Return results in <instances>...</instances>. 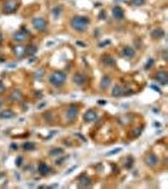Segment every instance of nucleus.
Returning a JSON list of instances; mask_svg holds the SVG:
<instances>
[{
  "instance_id": "obj_30",
  "label": "nucleus",
  "mask_w": 168,
  "mask_h": 189,
  "mask_svg": "<svg viewBox=\"0 0 168 189\" xmlns=\"http://www.w3.org/2000/svg\"><path fill=\"white\" fill-rule=\"evenodd\" d=\"M5 87L2 81H0V94H3L5 91Z\"/></svg>"
},
{
  "instance_id": "obj_26",
  "label": "nucleus",
  "mask_w": 168,
  "mask_h": 189,
  "mask_svg": "<svg viewBox=\"0 0 168 189\" xmlns=\"http://www.w3.org/2000/svg\"><path fill=\"white\" fill-rule=\"evenodd\" d=\"M22 162H23V158L22 156H18L15 160V164L16 165V167H20L22 165Z\"/></svg>"
},
{
  "instance_id": "obj_29",
  "label": "nucleus",
  "mask_w": 168,
  "mask_h": 189,
  "mask_svg": "<svg viewBox=\"0 0 168 189\" xmlns=\"http://www.w3.org/2000/svg\"><path fill=\"white\" fill-rule=\"evenodd\" d=\"M141 132H142V129H139V128H137L136 129L134 130V131H133L134 135L135 137H137V136H139Z\"/></svg>"
},
{
  "instance_id": "obj_18",
  "label": "nucleus",
  "mask_w": 168,
  "mask_h": 189,
  "mask_svg": "<svg viewBox=\"0 0 168 189\" xmlns=\"http://www.w3.org/2000/svg\"><path fill=\"white\" fill-rule=\"evenodd\" d=\"M91 184V180L88 176H83L80 178L79 184L82 187H88Z\"/></svg>"
},
{
  "instance_id": "obj_2",
  "label": "nucleus",
  "mask_w": 168,
  "mask_h": 189,
  "mask_svg": "<svg viewBox=\"0 0 168 189\" xmlns=\"http://www.w3.org/2000/svg\"><path fill=\"white\" fill-rule=\"evenodd\" d=\"M66 80V75L61 71L54 72L49 78V81L55 87H59L63 84Z\"/></svg>"
},
{
  "instance_id": "obj_21",
  "label": "nucleus",
  "mask_w": 168,
  "mask_h": 189,
  "mask_svg": "<svg viewBox=\"0 0 168 189\" xmlns=\"http://www.w3.org/2000/svg\"><path fill=\"white\" fill-rule=\"evenodd\" d=\"M15 53L17 57H22L25 54V48L22 46H18L15 47Z\"/></svg>"
},
{
  "instance_id": "obj_19",
  "label": "nucleus",
  "mask_w": 168,
  "mask_h": 189,
  "mask_svg": "<svg viewBox=\"0 0 168 189\" xmlns=\"http://www.w3.org/2000/svg\"><path fill=\"white\" fill-rule=\"evenodd\" d=\"M37 47L33 45H30L25 49V54L28 55V56H33V55H34L37 52Z\"/></svg>"
},
{
  "instance_id": "obj_38",
  "label": "nucleus",
  "mask_w": 168,
  "mask_h": 189,
  "mask_svg": "<svg viewBox=\"0 0 168 189\" xmlns=\"http://www.w3.org/2000/svg\"><path fill=\"white\" fill-rule=\"evenodd\" d=\"M76 168V166H74L73 168H71V170H69V171H68V172H67V173H71V172L72 171H73V170H74V169H75Z\"/></svg>"
},
{
  "instance_id": "obj_35",
  "label": "nucleus",
  "mask_w": 168,
  "mask_h": 189,
  "mask_svg": "<svg viewBox=\"0 0 168 189\" xmlns=\"http://www.w3.org/2000/svg\"><path fill=\"white\" fill-rule=\"evenodd\" d=\"M11 148H12L13 150H16L18 149V146H17V145L16 144H14V143L11 144Z\"/></svg>"
},
{
  "instance_id": "obj_28",
  "label": "nucleus",
  "mask_w": 168,
  "mask_h": 189,
  "mask_svg": "<svg viewBox=\"0 0 168 189\" xmlns=\"http://www.w3.org/2000/svg\"><path fill=\"white\" fill-rule=\"evenodd\" d=\"M132 1L136 6H141L144 4V0H132Z\"/></svg>"
},
{
  "instance_id": "obj_27",
  "label": "nucleus",
  "mask_w": 168,
  "mask_h": 189,
  "mask_svg": "<svg viewBox=\"0 0 168 189\" xmlns=\"http://www.w3.org/2000/svg\"><path fill=\"white\" fill-rule=\"evenodd\" d=\"M154 59H149V60L148 61V62H147V64H146V69H149V68H151V67L152 66V65L154 64Z\"/></svg>"
},
{
  "instance_id": "obj_1",
  "label": "nucleus",
  "mask_w": 168,
  "mask_h": 189,
  "mask_svg": "<svg viewBox=\"0 0 168 189\" xmlns=\"http://www.w3.org/2000/svg\"><path fill=\"white\" fill-rule=\"evenodd\" d=\"M89 20L85 16H76L71 20V25L74 29L79 32H84L88 28Z\"/></svg>"
},
{
  "instance_id": "obj_31",
  "label": "nucleus",
  "mask_w": 168,
  "mask_h": 189,
  "mask_svg": "<svg viewBox=\"0 0 168 189\" xmlns=\"http://www.w3.org/2000/svg\"><path fill=\"white\" fill-rule=\"evenodd\" d=\"M121 150H122L121 148H117V149H114V150H113V151H110V153H108L107 155H115V154L118 153H119V152H120V151H121Z\"/></svg>"
},
{
  "instance_id": "obj_9",
  "label": "nucleus",
  "mask_w": 168,
  "mask_h": 189,
  "mask_svg": "<svg viewBox=\"0 0 168 189\" xmlns=\"http://www.w3.org/2000/svg\"><path fill=\"white\" fill-rule=\"evenodd\" d=\"M112 13L113 16L118 20H120L124 16V13L123 10L119 7H115L112 10Z\"/></svg>"
},
{
  "instance_id": "obj_36",
  "label": "nucleus",
  "mask_w": 168,
  "mask_h": 189,
  "mask_svg": "<svg viewBox=\"0 0 168 189\" xmlns=\"http://www.w3.org/2000/svg\"><path fill=\"white\" fill-rule=\"evenodd\" d=\"M152 88L155 90L156 91H158V92H160V89L157 86H155V85H152Z\"/></svg>"
},
{
  "instance_id": "obj_25",
  "label": "nucleus",
  "mask_w": 168,
  "mask_h": 189,
  "mask_svg": "<svg viewBox=\"0 0 168 189\" xmlns=\"http://www.w3.org/2000/svg\"><path fill=\"white\" fill-rule=\"evenodd\" d=\"M134 164V160L133 158H131V157H128L127 158V160L126 161V163H125V167L127 168L128 169H130L133 166Z\"/></svg>"
},
{
  "instance_id": "obj_6",
  "label": "nucleus",
  "mask_w": 168,
  "mask_h": 189,
  "mask_svg": "<svg viewBox=\"0 0 168 189\" xmlns=\"http://www.w3.org/2000/svg\"><path fill=\"white\" fill-rule=\"evenodd\" d=\"M86 76L83 74H81V73H77L73 78L74 83H76L77 85H79V86H81V85L84 84L86 83Z\"/></svg>"
},
{
  "instance_id": "obj_4",
  "label": "nucleus",
  "mask_w": 168,
  "mask_h": 189,
  "mask_svg": "<svg viewBox=\"0 0 168 189\" xmlns=\"http://www.w3.org/2000/svg\"><path fill=\"white\" fill-rule=\"evenodd\" d=\"M33 25L37 30L39 31H43L47 27L46 21L41 18H36L33 20Z\"/></svg>"
},
{
  "instance_id": "obj_10",
  "label": "nucleus",
  "mask_w": 168,
  "mask_h": 189,
  "mask_svg": "<svg viewBox=\"0 0 168 189\" xmlns=\"http://www.w3.org/2000/svg\"><path fill=\"white\" fill-rule=\"evenodd\" d=\"M165 35V32L163 29L161 28H156L154 30L151 32V35L153 39H159L163 38Z\"/></svg>"
},
{
  "instance_id": "obj_8",
  "label": "nucleus",
  "mask_w": 168,
  "mask_h": 189,
  "mask_svg": "<svg viewBox=\"0 0 168 189\" xmlns=\"http://www.w3.org/2000/svg\"><path fill=\"white\" fill-rule=\"evenodd\" d=\"M78 114V109L75 107H71L67 112L66 116L69 120H73L75 119Z\"/></svg>"
},
{
  "instance_id": "obj_24",
  "label": "nucleus",
  "mask_w": 168,
  "mask_h": 189,
  "mask_svg": "<svg viewBox=\"0 0 168 189\" xmlns=\"http://www.w3.org/2000/svg\"><path fill=\"white\" fill-rule=\"evenodd\" d=\"M63 153H64V150L62 148H55L51 151V152H50V155L55 156H58Z\"/></svg>"
},
{
  "instance_id": "obj_12",
  "label": "nucleus",
  "mask_w": 168,
  "mask_h": 189,
  "mask_svg": "<svg viewBox=\"0 0 168 189\" xmlns=\"http://www.w3.org/2000/svg\"><path fill=\"white\" fill-rule=\"evenodd\" d=\"M15 116V114L10 110H4L0 112V118L3 119H9L13 118Z\"/></svg>"
},
{
  "instance_id": "obj_20",
  "label": "nucleus",
  "mask_w": 168,
  "mask_h": 189,
  "mask_svg": "<svg viewBox=\"0 0 168 189\" xmlns=\"http://www.w3.org/2000/svg\"><path fill=\"white\" fill-rule=\"evenodd\" d=\"M123 89L119 86H115L112 90V95L113 96H120L123 95Z\"/></svg>"
},
{
  "instance_id": "obj_16",
  "label": "nucleus",
  "mask_w": 168,
  "mask_h": 189,
  "mask_svg": "<svg viewBox=\"0 0 168 189\" xmlns=\"http://www.w3.org/2000/svg\"><path fill=\"white\" fill-rule=\"evenodd\" d=\"M27 37V35L25 33L23 32H16L13 35V39L17 42H23Z\"/></svg>"
},
{
  "instance_id": "obj_15",
  "label": "nucleus",
  "mask_w": 168,
  "mask_h": 189,
  "mask_svg": "<svg viewBox=\"0 0 168 189\" xmlns=\"http://www.w3.org/2000/svg\"><path fill=\"white\" fill-rule=\"evenodd\" d=\"M111 84V79L108 76H105L102 78V81L100 83L101 88L103 90L107 89L109 87Z\"/></svg>"
},
{
  "instance_id": "obj_40",
  "label": "nucleus",
  "mask_w": 168,
  "mask_h": 189,
  "mask_svg": "<svg viewBox=\"0 0 168 189\" xmlns=\"http://www.w3.org/2000/svg\"><path fill=\"white\" fill-rule=\"evenodd\" d=\"M2 105H3V102H2V101L1 100H0V107H1Z\"/></svg>"
},
{
  "instance_id": "obj_34",
  "label": "nucleus",
  "mask_w": 168,
  "mask_h": 189,
  "mask_svg": "<svg viewBox=\"0 0 168 189\" xmlns=\"http://www.w3.org/2000/svg\"><path fill=\"white\" fill-rule=\"evenodd\" d=\"M64 158H60L59 160H57L56 161V164H61L63 162V161H64Z\"/></svg>"
},
{
  "instance_id": "obj_3",
  "label": "nucleus",
  "mask_w": 168,
  "mask_h": 189,
  "mask_svg": "<svg viewBox=\"0 0 168 189\" xmlns=\"http://www.w3.org/2000/svg\"><path fill=\"white\" fill-rule=\"evenodd\" d=\"M18 7L17 3L14 0H8L4 4L3 10L5 13L10 14L14 12Z\"/></svg>"
},
{
  "instance_id": "obj_23",
  "label": "nucleus",
  "mask_w": 168,
  "mask_h": 189,
  "mask_svg": "<svg viewBox=\"0 0 168 189\" xmlns=\"http://www.w3.org/2000/svg\"><path fill=\"white\" fill-rule=\"evenodd\" d=\"M22 98V93L18 91H15L14 92L11 94V99L14 101H19Z\"/></svg>"
},
{
  "instance_id": "obj_11",
  "label": "nucleus",
  "mask_w": 168,
  "mask_h": 189,
  "mask_svg": "<svg viewBox=\"0 0 168 189\" xmlns=\"http://www.w3.org/2000/svg\"><path fill=\"white\" fill-rule=\"evenodd\" d=\"M146 162L147 165H149V167H153L158 162V158L155 155L151 154L147 157Z\"/></svg>"
},
{
  "instance_id": "obj_17",
  "label": "nucleus",
  "mask_w": 168,
  "mask_h": 189,
  "mask_svg": "<svg viewBox=\"0 0 168 189\" xmlns=\"http://www.w3.org/2000/svg\"><path fill=\"white\" fill-rule=\"evenodd\" d=\"M39 172L42 175H46L51 172V168L45 163H41L39 167Z\"/></svg>"
},
{
  "instance_id": "obj_5",
  "label": "nucleus",
  "mask_w": 168,
  "mask_h": 189,
  "mask_svg": "<svg viewBox=\"0 0 168 189\" xmlns=\"http://www.w3.org/2000/svg\"><path fill=\"white\" fill-rule=\"evenodd\" d=\"M156 80L163 84H167L168 83L167 74L164 71L158 72L155 75Z\"/></svg>"
},
{
  "instance_id": "obj_14",
  "label": "nucleus",
  "mask_w": 168,
  "mask_h": 189,
  "mask_svg": "<svg viewBox=\"0 0 168 189\" xmlns=\"http://www.w3.org/2000/svg\"><path fill=\"white\" fill-rule=\"evenodd\" d=\"M123 54L125 57L128 58H131L135 56V52L133 48L130 47H126L123 49Z\"/></svg>"
},
{
  "instance_id": "obj_7",
  "label": "nucleus",
  "mask_w": 168,
  "mask_h": 189,
  "mask_svg": "<svg viewBox=\"0 0 168 189\" xmlns=\"http://www.w3.org/2000/svg\"><path fill=\"white\" fill-rule=\"evenodd\" d=\"M83 117L86 122L90 123V122L94 121L97 118V114L93 111H88L84 114Z\"/></svg>"
},
{
  "instance_id": "obj_39",
  "label": "nucleus",
  "mask_w": 168,
  "mask_h": 189,
  "mask_svg": "<svg viewBox=\"0 0 168 189\" xmlns=\"http://www.w3.org/2000/svg\"><path fill=\"white\" fill-rule=\"evenodd\" d=\"M3 40V36H2V34L0 33V43L2 42Z\"/></svg>"
},
{
  "instance_id": "obj_32",
  "label": "nucleus",
  "mask_w": 168,
  "mask_h": 189,
  "mask_svg": "<svg viewBox=\"0 0 168 189\" xmlns=\"http://www.w3.org/2000/svg\"><path fill=\"white\" fill-rule=\"evenodd\" d=\"M110 40H105L103 42H102V43L101 44H99V47H104V46H105L108 45V44H110Z\"/></svg>"
},
{
  "instance_id": "obj_37",
  "label": "nucleus",
  "mask_w": 168,
  "mask_h": 189,
  "mask_svg": "<svg viewBox=\"0 0 168 189\" xmlns=\"http://www.w3.org/2000/svg\"><path fill=\"white\" fill-rule=\"evenodd\" d=\"M106 101L105 100H98V103H99V104H100V105H105V104H106Z\"/></svg>"
},
{
  "instance_id": "obj_33",
  "label": "nucleus",
  "mask_w": 168,
  "mask_h": 189,
  "mask_svg": "<svg viewBox=\"0 0 168 189\" xmlns=\"http://www.w3.org/2000/svg\"><path fill=\"white\" fill-rule=\"evenodd\" d=\"M102 13L103 14L102 15V14L99 13V18H101V19H105V18H106V15H106V12L103 10V11H102Z\"/></svg>"
},
{
  "instance_id": "obj_13",
  "label": "nucleus",
  "mask_w": 168,
  "mask_h": 189,
  "mask_svg": "<svg viewBox=\"0 0 168 189\" xmlns=\"http://www.w3.org/2000/svg\"><path fill=\"white\" fill-rule=\"evenodd\" d=\"M102 62L107 66H113L115 65L116 62L115 59L110 56H105L102 58Z\"/></svg>"
},
{
  "instance_id": "obj_22",
  "label": "nucleus",
  "mask_w": 168,
  "mask_h": 189,
  "mask_svg": "<svg viewBox=\"0 0 168 189\" xmlns=\"http://www.w3.org/2000/svg\"><path fill=\"white\" fill-rule=\"evenodd\" d=\"M23 148L26 151H32L35 149V144L32 142H26L23 144Z\"/></svg>"
}]
</instances>
